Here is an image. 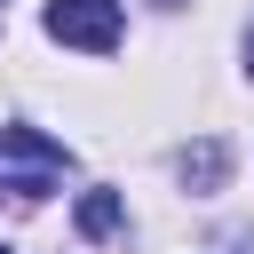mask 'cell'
Masks as SVG:
<instances>
[{
    "instance_id": "2",
    "label": "cell",
    "mask_w": 254,
    "mask_h": 254,
    "mask_svg": "<svg viewBox=\"0 0 254 254\" xmlns=\"http://www.w3.org/2000/svg\"><path fill=\"white\" fill-rule=\"evenodd\" d=\"M48 40H64V48H87V56H111L119 48V0H48Z\"/></svg>"
},
{
    "instance_id": "4",
    "label": "cell",
    "mask_w": 254,
    "mask_h": 254,
    "mask_svg": "<svg viewBox=\"0 0 254 254\" xmlns=\"http://www.w3.org/2000/svg\"><path fill=\"white\" fill-rule=\"evenodd\" d=\"M246 71H254V24H246Z\"/></svg>"
},
{
    "instance_id": "5",
    "label": "cell",
    "mask_w": 254,
    "mask_h": 254,
    "mask_svg": "<svg viewBox=\"0 0 254 254\" xmlns=\"http://www.w3.org/2000/svg\"><path fill=\"white\" fill-rule=\"evenodd\" d=\"M0 254H8V246H0Z\"/></svg>"
},
{
    "instance_id": "6",
    "label": "cell",
    "mask_w": 254,
    "mask_h": 254,
    "mask_svg": "<svg viewBox=\"0 0 254 254\" xmlns=\"http://www.w3.org/2000/svg\"><path fill=\"white\" fill-rule=\"evenodd\" d=\"M0 190H8V183H0Z\"/></svg>"
},
{
    "instance_id": "3",
    "label": "cell",
    "mask_w": 254,
    "mask_h": 254,
    "mask_svg": "<svg viewBox=\"0 0 254 254\" xmlns=\"http://www.w3.org/2000/svg\"><path fill=\"white\" fill-rule=\"evenodd\" d=\"M79 230H87V238H111V230H119V198H111V190H87V198H79Z\"/></svg>"
},
{
    "instance_id": "1",
    "label": "cell",
    "mask_w": 254,
    "mask_h": 254,
    "mask_svg": "<svg viewBox=\"0 0 254 254\" xmlns=\"http://www.w3.org/2000/svg\"><path fill=\"white\" fill-rule=\"evenodd\" d=\"M64 167H71V151L48 143L40 127H0V183L8 190H48Z\"/></svg>"
}]
</instances>
